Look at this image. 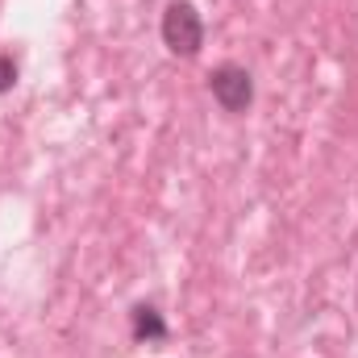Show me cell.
I'll return each instance as SVG.
<instances>
[{"label":"cell","instance_id":"1","mask_svg":"<svg viewBox=\"0 0 358 358\" xmlns=\"http://www.w3.org/2000/svg\"><path fill=\"white\" fill-rule=\"evenodd\" d=\"M204 13L192 4V0H167L163 17H159V38L167 46V55H176L183 63H192L200 50H204Z\"/></svg>","mask_w":358,"mask_h":358},{"label":"cell","instance_id":"2","mask_svg":"<svg viewBox=\"0 0 358 358\" xmlns=\"http://www.w3.org/2000/svg\"><path fill=\"white\" fill-rule=\"evenodd\" d=\"M208 96H213V104L221 113L246 117L255 108V76H250V67H242V63H217L208 71Z\"/></svg>","mask_w":358,"mask_h":358},{"label":"cell","instance_id":"3","mask_svg":"<svg viewBox=\"0 0 358 358\" xmlns=\"http://www.w3.org/2000/svg\"><path fill=\"white\" fill-rule=\"evenodd\" d=\"M129 334H134L138 346H163V342L171 338V325H167V317H163L159 304L138 300V304L129 308Z\"/></svg>","mask_w":358,"mask_h":358},{"label":"cell","instance_id":"4","mask_svg":"<svg viewBox=\"0 0 358 358\" xmlns=\"http://www.w3.org/2000/svg\"><path fill=\"white\" fill-rule=\"evenodd\" d=\"M17 80H21L17 55H13V50H0V96H8V92L17 88Z\"/></svg>","mask_w":358,"mask_h":358},{"label":"cell","instance_id":"5","mask_svg":"<svg viewBox=\"0 0 358 358\" xmlns=\"http://www.w3.org/2000/svg\"><path fill=\"white\" fill-rule=\"evenodd\" d=\"M355 313H358V279H355Z\"/></svg>","mask_w":358,"mask_h":358}]
</instances>
